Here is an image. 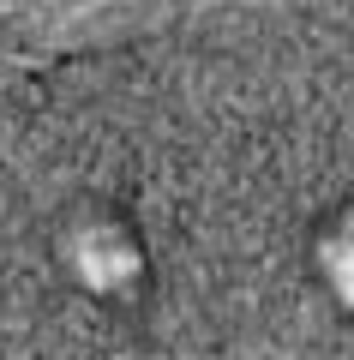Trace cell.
Wrapping results in <instances>:
<instances>
[{
    "label": "cell",
    "instance_id": "6da1fadb",
    "mask_svg": "<svg viewBox=\"0 0 354 360\" xmlns=\"http://www.w3.org/2000/svg\"><path fill=\"white\" fill-rule=\"evenodd\" d=\"M0 0V360H354V240L180 139V60Z\"/></svg>",
    "mask_w": 354,
    "mask_h": 360
}]
</instances>
